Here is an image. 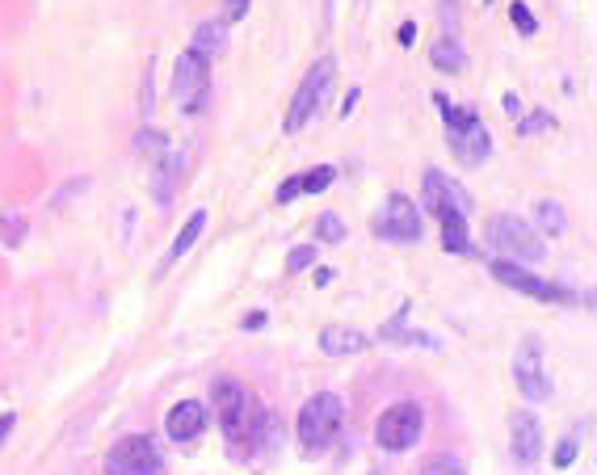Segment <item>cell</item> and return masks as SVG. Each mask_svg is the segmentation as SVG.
<instances>
[{"mask_svg": "<svg viewBox=\"0 0 597 475\" xmlns=\"http://www.w3.org/2000/svg\"><path fill=\"white\" fill-rule=\"evenodd\" d=\"M433 101H438V110H442V118H446V143H450V152H455L463 165H484L488 152H492V135H488L484 118L475 110L450 106L442 93H433Z\"/></svg>", "mask_w": 597, "mask_h": 475, "instance_id": "cell-1", "label": "cell"}, {"mask_svg": "<svg viewBox=\"0 0 597 475\" xmlns=\"http://www.w3.org/2000/svg\"><path fill=\"white\" fill-rule=\"evenodd\" d=\"M215 408H219V425L232 442H249L261 434V425L269 420V412L257 408V400L249 395V387H240L236 378H219L215 383Z\"/></svg>", "mask_w": 597, "mask_h": 475, "instance_id": "cell-2", "label": "cell"}, {"mask_svg": "<svg viewBox=\"0 0 597 475\" xmlns=\"http://www.w3.org/2000/svg\"><path fill=\"white\" fill-rule=\"evenodd\" d=\"M341 420H345L341 395H333V392L311 395L303 404V412H299V442H303V450L333 446V437L341 434Z\"/></svg>", "mask_w": 597, "mask_h": 475, "instance_id": "cell-3", "label": "cell"}, {"mask_svg": "<svg viewBox=\"0 0 597 475\" xmlns=\"http://www.w3.org/2000/svg\"><path fill=\"white\" fill-rule=\"evenodd\" d=\"M337 81V59L324 55L311 64V72L303 76V84H299V93H294L291 110H286V135H299L307 123H311V114L320 110V101L328 98V89H333Z\"/></svg>", "mask_w": 597, "mask_h": 475, "instance_id": "cell-4", "label": "cell"}, {"mask_svg": "<svg viewBox=\"0 0 597 475\" xmlns=\"http://www.w3.org/2000/svg\"><path fill=\"white\" fill-rule=\"evenodd\" d=\"M488 244L505 257V261H542V236L534 232L530 224H522L517 215H497L492 224H488Z\"/></svg>", "mask_w": 597, "mask_h": 475, "instance_id": "cell-5", "label": "cell"}, {"mask_svg": "<svg viewBox=\"0 0 597 475\" xmlns=\"http://www.w3.org/2000/svg\"><path fill=\"white\" fill-rule=\"evenodd\" d=\"M210 59H202L198 51H185L173 68V98H177L181 114H202L210 101Z\"/></svg>", "mask_w": 597, "mask_h": 475, "instance_id": "cell-6", "label": "cell"}, {"mask_svg": "<svg viewBox=\"0 0 597 475\" xmlns=\"http://www.w3.org/2000/svg\"><path fill=\"white\" fill-rule=\"evenodd\" d=\"M421 429H425V412H421V404H413V400H400V404H391L388 412L379 417L375 442L383 450H391V454H400V450L417 446Z\"/></svg>", "mask_w": 597, "mask_h": 475, "instance_id": "cell-7", "label": "cell"}, {"mask_svg": "<svg viewBox=\"0 0 597 475\" xmlns=\"http://www.w3.org/2000/svg\"><path fill=\"white\" fill-rule=\"evenodd\" d=\"M160 471V450L148 434H131L106 454V475H156Z\"/></svg>", "mask_w": 597, "mask_h": 475, "instance_id": "cell-8", "label": "cell"}, {"mask_svg": "<svg viewBox=\"0 0 597 475\" xmlns=\"http://www.w3.org/2000/svg\"><path fill=\"white\" fill-rule=\"evenodd\" d=\"M488 269H492V278H497L500 286H514V291L530 294V299H542V303H572V294L564 291V286L539 278V274H530V269H522L517 261H505V257H497Z\"/></svg>", "mask_w": 597, "mask_h": 475, "instance_id": "cell-9", "label": "cell"}, {"mask_svg": "<svg viewBox=\"0 0 597 475\" xmlns=\"http://www.w3.org/2000/svg\"><path fill=\"white\" fill-rule=\"evenodd\" d=\"M514 378H517V392L526 395V400H547V395H551L539 336H526V341H522V350H517V358H514Z\"/></svg>", "mask_w": 597, "mask_h": 475, "instance_id": "cell-10", "label": "cell"}, {"mask_svg": "<svg viewBox=\"0 0 597 475\" xmlns=\"http://www.w3.org/2000/svg\"><path fill=\"white\" fill-rule=\"evenodd\" d=\"M379 236L383 240H396V244H413L421 240V210L413 198L404 194H391L383 202V215H379Z\"/></svg>", "mask_w": 597, "mask_h": 475, "instance_id": "cell-11", "label": "cell"}, {"mask_svg": "<svg viewBox=\"0 0 597 475\" xmlns=\"http://www.w3.org/2000/svg\"><path fill=\"white\" fill-rule=\"evenodd\" d=\"M509 446H514V459L517 467H526V471H534L542 459V425L534 412H517L514 425H509Z\"/></svg>", "mask_w": 597, "mask_h": 475, "instance_id": "cell-12", "label": "cell"}, {"mask_svg": "<svg viewBox=\"0 0 597 475\" xmlns=\"http://www.w3.org/2000/svg\"><path fill=\"white\" fill-rule=\"evenodd\" d=\"M202 429H207V408L198 404V400H181V404L168 408L165 434L173 437V442H194Z\"/></svg>", "mask_w": 597, "mask_h": 475, "instance_id": "cell-13", "label": "cell"}, {"mask_svg": "<svg viewBox=\"0 0 597 475\" xmlns=\"http://www.w3.org/2000/svg\"><path fill=\"white\" fill-rule=\"evenodd\" d=\"M425 207L438 215V210H446V207H458V210H467V194L458 190L450 177H442L438 168H430L425 173Z\"/></svg>", "mask_w": 597, "mask_h": 475, "instance_id": "cell-14", "label": "cell"}, {"mask_svg": "<svg viewBox=\"0 0 597 475\" xmlns=\"http://www.w3.org/2000/svg\"><path fill=\"white\" fill-rule=\"evenodd\" d=\"M181 168H185V156H181V152L160 156V165L152 168V198L160 202V207H168V202H173V194H177Z\"/></svg>", "mask_w": 597, "mask_h": 475, "instance_id": "cell-15", "label": "cell"}, {"mask_svg": "<svg viewBox=\"0 0 597 475\" xmlns=\"http://www.w3.org/2000/svg\"><path fill=\"white\" fill-rule=\"evenodd\" d=\"M442 219V249L446 252H472V232H467V210L446 207L438 210Z\"/></svg>", "mask_w": 597, "mask_h": 475, "instance_id": "cell-16", "label": "cell"}, {"mask_svg": "<svg viewBox=\"0 0 597 475\" xmlns=\"http://www.w3.org/2000/svg\"><path fill=\"white\" fill-rule=\"evenodd\" d=\"M371 345V336H362L358 328H324L320 333V350L328 358H345V353H362Z\"/></svg>", "mask_w": 597, "mask_h": 475, "instance_id": "cell-17", "label": "cell"}, {"mask_svg": "<svg viewBox=\"0 0 597 475\" xmlns=\"http://www.w3.org/2000/svg\"><path fill=\"white\" fill-rule=\"evenodd\" d=\"M202 227H207V210H194V215H190V224L181 227V236L173 240V249L165 252V261H160V274H165V269H173L181 257H185V252L194 249V240L202 236Z\"/></svg>", "mask_w": 597, "mask_h": 475, "instance_id": "cell-18", "label": "cell"}, {"mask_svg": "<svg viewBox=\"0 0 597 475\" xmlns=\"http://www.w3.org/2000/svg\"><path fill=\"white\" fill-rule=\"evenodd\" d=\"M430 64L438 72H463V68H467V51H463V42H458L455 34H446V38L433 42Z\"/></svg>", "mask_w": 597, "mask_h": 475, "instance_id": "cell-19", "label": "cell"}, {"mask_svg": "<svg viewBox=\"0 0 597 475\" xmlns=\"http://www.w3.org/2000/svg\"><path fill=\"white\" fill-rule=\"evenodd\" d=\"M190 51H198L202 59H210L215 51H223V26L219 21H202V26L194 30V47Z\"/></svg>", "mask_w": 597, "mask_h": 475, "instance_id": "cell-20", "label": "cell"}, {"mask_svg": "<svg viewBox=\"0 0 597 475\" xmlns=\"http://www.w3.org/2000/svg\"><path fill=\"white\" fill-rule=\"evenodd\" d=\"M534 219H539V227L547 232V236H564V227H568V219H564V210L556 207V202H534Z\"/></svg>", "mask_w": 597, "mask_h": 475, "instance_id": "cell-21", "label": "cell"}, {"mask_svg": "<svg viewBox=\"0 0 597 475\" xmlns=\"http://www.w3.org/2000/svg\"><path fill=\"white\" fill-rule=\"evenodd\" d=\"M333 177H337V168L320 165V168H311V173H303V177H299V190H303V194H324V190L333 185Z\"/></svg>", "mask_w": 597, "mask_h": 475, "instance_id": "cell-22", "label": "cell"}, {"mask_svg": "<svg viewBox=\"0 0 597 475\" xmlns=\"http://www.w3.org/2000/svg\"><path fill=\"white\" fill-rule=\"evenodd\" d=\"M316 236L324 240V244H341V240H345V224H341L337 215H320V219H316Z\"/></svg>", "mask_w": 597, "mask_h": 475, "instance_id": "cell-23", "label": "cell"}, {"mask_svg": "<svg viewBox=\"0 0 597 475\" xmlns=\"http://www.w3.org/2000/svg\"><path fill=\"white\" fill-rule=\"evenodd\" d=\"M21 236H26V219L21 215H4L0 219V240L4 244H21Z\"/></svg>", "mask_w": 597, "mask_h": 475, "instance_id": "cell-24", "label": "cell"}, {"mask_svg": "<svg viewBox=\"0 0 597 475\" xmlns=\"http://www.w3.org/2000/svg\"><path fill=\"white\" fill-rule=\"evenodd\" d=\"M311 261H316V244H299V249H291V257H286V269H291V274H303Z\"/></svg>", "mask_w": 597, "mask_h": 475, "instance_id": "cell-25", "label": "cell"}, {"mask_svg": "<svg viewBox=\"0 0 597 475\" xmlns=\"http://www.w3.org/2000/svg\"><path fill=\"white\" fill-rule=\"evenodd\" d=\"M576 446H581V425L572 429L564 442H559V450H556V467H572V459H576Z\"/></svg>", "mask_w": 597, "mask_h": 475, "instance_id": "cell-26", "label": "cell"}, {"mask_svg": "<svg viewBox=\"0 0 597 475\" xmlns=\"http://www.w3.org/2000/svg\"><path fill=\"white\" fill-rule=\"evenodd\" d=\"M509 17H514V26L522 30V34H539V21H534V13H530L522 0H514V9H509Z\"/></svg>", "mask_w": 597, "mask_h": 475, "instance_id": "cell-27", "label": "cell"}, {"mask_svg": "<svg viewBox=\"0 0 597 475\" xmlns=\"http://www.w3.org/2000/svg\"><path fill=\"white\" fill-rule=\"evenodd\" d=\"M244 13H249V0H223V17H219V26H232V21H240Z\"/></svg>", "mask_w": 597, "mask_h": 475, "instance_id": "cell-28", "label": "cell"}, {"mask_svg": "<svg viewBox=\"0 0 597 475\" xmlns=\"http://www.w3.org/2000/svg\"><path fill=\"white\" fill-rule=\"evenodd\" d=\"M425 475H463V462L446 459V454H442V459H433L430 467H425Z\"/></svg>", "mask_w": 597, "mask_h": 475, "instance_id": "cell-29", "label": "cell"}, {"mask_svg": "<svg viewBox=\"0 0 597 475\" xmlns=\"http://www.w3.org/2000/svg\"><path fill=\"white\" fill-rule=\"evenodd\" d=\"M542 126H556V118H551V114H530L526 123H517V135H534Z\"/></svg>", "mask_w": 597, "mask_h": 475, "instance_id": "cell-30", "label": "cell"}, {"mask_svg": "<svg viewBox=\"0 0 597 475\" xmlns=\"http://www.w3.org/2000/svg\"><path fill=\"white\" fill-rule=\"evenodd\" d=\"M299 194H303V190H299V177H286V182L278 185V202H282V207H286V202H294Z\"/></svg>", "mask_w": 597, "mask_h": 475, "instance_id": "cell-31", "label": "cell"}, {"mask_svg": "<svg viewBox=\"0 0 597 475\" xmlns=\"http://www.w3.org/2000/svg\"><path fill=\"white\" fill-rule=\"evenodd\" d=\"M165 148V135L160 131H143L140 135V152H160Z\"/></svg>", "mask_w": 597, "mask_h": 475, "instance_id": "cell-32", "label": "cell"}, {"mask_svg": "<svg viewBox=\"0 0 597 475\" xmlns=\"http://www.w3.org/2000/svg\"><path fill=\"white\" fill-rule=\"evenodd\" d=\"M413 42H417V26H413V21H404V26H400V47H413Z\"/></svg>", "mask_w": 597, "mask_h": 475, "instance_id": "cell-33", "label": "cell"}, {"mask_svg": "<svg viewBox=\"0 0 597 475\" xmlns=\"http://www.w3.org/2000/svg\"><path fill=\"white\" fill-rule=\"evenodd\" d=\"M505 114H509V118L522 114V98H517V93H505Z\"/></svg>", "mask_w": 597, "mask_h": 475, "instance_id": "cell-34", "label": "cell"}, {"mask_svg": "<svg viewBox=\"0 0 597 475\" xmlns=\"http://www.w3.org/2000/svg\"><path fill=\"white\" fill-rule=\"evenodd\" d=\"M358 89H349V98H345V106H341V118H349V114H354V106H358Z\"/></svg>", "mask_w": 597, "mask_h": 475, "instance_id": "cell-35", "label": "cell"}, {"mask_svg": "<svg viewBox=\"0 0 597 475\" xmlns=\"http://www.w3.org/2000/svg\"><path fill=\"white\" fill-rule=\"evenodd\" d=\"M13 425H17V417H13V412H4V417H0V442H4V434H9Z\"/></svg>", "mask_w": 597, "mask_h": 475, "instance_id": "cell-36", "label": "cell"}, {"mask_svg": "<svg viewBox=\"0 0 597 475\" xmlns=\"http://www.w3.org/2000/svg\"><path fill=\"white\" fill-rule=\"evenodd\" d=\"M261 324H265V316H261V311H252L249 320H244V328H261Z\"/></svg>", "mask_w": 597, "mask_h": 475, "instance_id": "cell-37", "label": "cell"}, {"mask_svg": "<svg viewBox=\"0 0 597 475\" xmlns=\"http://www.w3.org/2000/svg\"><path fill=\"white\" fill-rule=\"evenodd\" d=\"M484 4H488V0H484Z\"/></svg>", "mask_w": 597, "mask_h": 475, "instance_id": "cell-38", "label": "cell"}]
</instances>
